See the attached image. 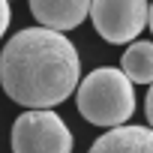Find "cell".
Listing matches in <instances>:
<instances>
[{
  "instance_id": "1",
  "label": "cell",
  "mask_w": 153,
  "mask_h": 153,
  "mask_svg": "<svg viewBox=\"0 0 153 153\" xmlns=\"http://www.w3.org/2000/svg\"><path fill=\"white\" fill-rule=\"evenodd\" d=\"M0 84L6 96L30 108H54L81 84L75 45L48 27L18 30L0 54Z\"/></svg>"
},
{
  "instance_id": "2",
  "label": "cell",
  "mask_w": 153,
  "mask_h": 153,
  "mask_svg": "<svg viewBox=\"0 0 153 153\" xmlns=\"http://www.w3.org/2000/svg\"><path fill=\"white\" fill-rule=\"evenodd\" d=\"M75 102L84 120L96 126H126V120L135 111V90L132 81L123 75V69L99 66L87 78H81L75 90Z\"/></svg>"
},
{
  "instance_id": "3",
  "label": "cell",
  "mask_w": 153,
  "mask_h": 153,
  "mask_svg": "<svg viewBox=\"0 0 153 153\" xmlns=\"http://www.w3.org/2000/svg\"><path fill=\"white\" fill-rule=\"evenodd\" d=\"M12 153H72V132L51 108H30L12 123Z\"/></svg>"
},
{
  "instance_id": "4",
  "label": "cell",
  "mask_w": 153,
  "mask_h": 153,
  "mask_svg": "<svg viewBox=\"0 0 153 153\" xmlns=\"http://www.w3.org/2000/svg\"><path fill=\"white\" fill-rule=\"evenodd\" d=\"M90 18L105 42L123 45V42H135L138 33L147 27L150 3L147 0H93Z\"/></svg>"
},
{
  "instance_id": "5",
  "label": "cell",
  "mask_w": 153,
  "mask_h": 153,
  "mask_svg": "<svg viewBox=\"0 0 153 153\" xmlns=\"http://www.w3.org/2000/svg\"><path fill=\"white\" fill-rule=\"evenodd\" d=\"M93 0H30V12L39 21V27L48 30H75L90 15Z\"/></svg>"
},
{
  "instance_id": "6",
  "label": "cell",
  "mask_w": 153,
  "mask_h": 153,
  "mask_svg": "<svg viewBox=\"0 0 153 153\" xmlns=\"http://www.w3.org/2000/svg\"><path fill=\"white\" fill-rule=\"evenodd\" d=\"M87 153H153V129L147 126H114L99 135Z\"/></svg>"
},
{
  "instance_id": "7",
  "label": "cell",
  "mask_w": 153,
  "mask_h": 153,
  "mask_svg": "<svg viewBox=\"0 0 153 153\" xmlns=\"http://www.w3.org/2000/svg\"><path fill=\"white\" fill-rule=\"evenodd\" d=\"M120 69L132 84H153V42H132L120 57Z\"/></svg>"
},
{
  "instance_id": "8",
  "label": "cell",
  "mask_w": 153,
  "mask_h": 153,
  "mask_svg": "<svg viewBox=\"0 0 153 153\" xmlns=\"http://www.w3.org/2000/svg\"><path fill=\"white\" fill-rule=\"evenodd\" d=\"M9 0H0V39H3V33H6V27H9Z\"/></svg>"
},
{
  "instance_id": "9",
  "label": "cell",
  "mask_w": 153,
  "mask_h": 153,
  "mask_svg": "<svg viewBox=\"0 0 153 153\" xmlns=\"http://www.w3.org/2000/svg\"><path fill=\"white\" fill-rule=\"evenodd\" d=\"M144 114H147V120H150V129H153V84H150V90H147V102H144Z\"/></svg>"
},
{
  "instance_id": "10",
  "label": "cell",
  "mask_w": 153,
  "mask_h": 153,
  "mask_svg": "<svg viewBox=\"0 0 153 153\" xmlns=\"http://www.w3.org/2000/svg\"><path fill=\"white\" fill-rule=\"evenodd\" d=\"M147 24H150V30H153V3H150V21H147Z\"/></svg>"
}]
</instances>
